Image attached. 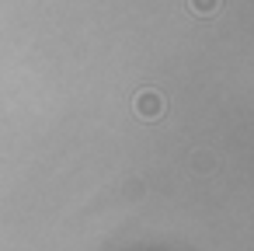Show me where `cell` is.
<instances>
[{
  "label": "cell",
  "instance_id": "obj_1",
  "mask_svg": "<svg viewBox=\"0 0 254 251\" xmlns=\"http://www.w3.org/2000/svg\"><path fill=\"white\" fill-rule=\"evenodd\" d=\"M132 108H136V115H139L143 122H157V119L164 115V94L153 91V87H143V91L132 98Z\"/></svg>",
  "mask_w": 254,
  "mask_h": 251
},
{
  "label": "cell",
  "instance_id": "obj_2",
  "mask_svg": "<svg viewBox=\"0 0 254 251\" xmlns=\"http://www.w3.org/2000/svg\"><path fill=\"white\" fill-rule=\"evenodd\" d=\"M188 7H191L195 14L209 18V14H216V11H219V0H188Z\"/></svg>",
  "mask_w": 254,
  "mask_h": 251
}]
</instances>
